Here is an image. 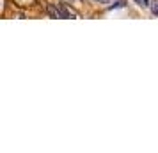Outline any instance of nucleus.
<instances>
[{
    "label": "nucleus",
    "mask_w": 158,
    "mask_h": 153,
    "mask_svg": "<svg viewBox=\"0 0 158 153\" xmlns=\"http://www.w3.org/2000/svg\"><path fill=\"white\" fill-rule=\"evenodd\" d=\"M46 13L52 18H69V11L62 4H48L46 6Z\"/></svg>",
    "instance_id": "1"
},
{
    "label": "nucleus",
    "mask_w": 158,
    "mask_h": 153,
    "mask_svg": "<svg viewBox=\"0 0 158 153\" xmlns=\"http://www.w3.org/2000/svg\"><path fill=\"white\" fill-rule=\"evenodd\" d=\"M94 2H98V4H105V2H108V0H94Z\"/></svg>",
    "instance_id": "4"
},
{
    "label": "nucleus",
    "mask_w": 158,
    "mask_h": 153,
    "mask_svg": "<svg viewBox=\"0 0 158 153\" xmlns=\"http://www.w3.org/2000/svg\"><path fill=\"white\" fill-rule=\"evenodd\" d=\"M149 7H151V13L158 16V0H153V2L149 4Z\"/></svg>",
    "instance_id": "2"
},
{
    "label": "nucleus",
    "mask_w": 158,
    "mask_h": 153,
    "mask_svg": "<svg viewBox=\"0 0 158 153\" xmlns=\"http://www.w3.org/2000/svg\"><path fill=\"white\" fill-rule=\"evenodd\" d=\"M133 2H135L137 6H140V7H148L151 4V0H133Z\"/></svg>",
    "instance_id": "3"
}]
</instances>
